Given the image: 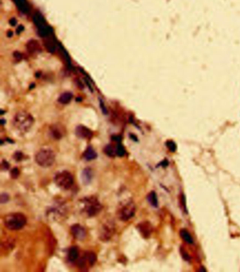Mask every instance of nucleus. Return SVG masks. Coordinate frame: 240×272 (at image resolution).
<instances>
[{
	"mask_svg": "<svg viewBox=\"0 0 240 272\" xmlns=\"http://www.w3.org/2000/svg\"><path fill=\"white\" fill-rule=\"evenodd\" d=\"M104 153L108 155V156L113 158L115 157V155H116V150L113 148V146H111V145H108L104 148Z\"/></svg>",
	"mask_w": 240,
	"mask_h": 272,
	"instance_id": "19",
	"label": "nucleus"
},
{
	"mask_svg": "<svg viewBox=\"0 0 240 272\" xmlns=\"http://www.w3.org/2000/svg\"><path fill=\"white\" fill-rule=\"evenodd\" d=\"M27 219L22 213H12L4 219L5 227L12 231H18L23 228L26 224Z\"/></svg>",
	"mask_w": 240,
	"mask_h": 272,
	"instance_id": "2",
	"label": "nucleus"
},
{
	"mask_svg": "<svg viewBox=\"0 0 240 272\" xmlns=\"http://www.w3.org/2000/svg\"><path fill=\"white\" fill-rule=\"evenodd\" d=\"M23 153L21 151H16L14 154H13V159L16 161H21L23 159Z\"/></svg>",
	"mask_w": 240,
	"mask_h": 272,
	"instance_id": "24",
	"label": "nucleus"
},
{
	"mask_svg": "<svg viewBox=\"0 0 240 272\" xmlns=\"http://www.w3.org/2000/svg\"><path fill=\"white\" fill-rule=\"evenodd\" d=\"M181 201H182V207H184V210H185L186 213H188V209H187L186 205V198L184 195H182V196H181Z\"/></svg>",
	"mask_w": 240,
	"mask_h": 272,
	"instance_id": "27",
	"label": "nucleus"
},
{
	"mask_svg": "<svg viewBox=\"0 0 240 272\" xmlns=\"http://www.w3.org/2000/svg\"><path fill=\"white\" fill-rule=\"evenodd\" d=\"M168 160H166V159H165V160H163L162 162L161 163H160V165L161 166H162L163 168H166V167H167V166L168 165Z\"/></svg>",
	"mask_w": 240,
	"mask_h": 272,
	"instance_id": "29",
	"label": "nucleus"
},
{
	"mask_svg": "<svg viewBox=\"0 0 240 272\" xmlns=\"http://www.w3.org/2000/svg\"><path fill=\"white\" fill-rule=\"evenodd\" d=\"M71 231L72 235L75 238L79 240H83L86 238V231L84 227H82L80 224H74L71 228Z\"/></svg>",
	"mask_w": 240,
	"mask_h": 272,
	"instance_id": "8",
	"label": "nucleus"
},
{
	"mask_svg": "<svg viewBox=\"0 0 240 272\" xmlns=\"http://www.w3.org/2000/svg\"><path fill=\"white\" fill-rule=\"evenodd\" d=\"M138 228L139 229V232L141 233L142 235L143 236V237L144 238H147L149 237L151 233H152V227H151V224L147 222V221H144V222H142L141 224H139Z\"/></svg>",
	"mask_w": 240,
	"mask_h": 272,
	"instance_id": "10",
	"label": "nucleus"
},
{
	"mask_svg": "<svg viewBox=\"0 0 240 272\" xmlns=\"http://www.w3.org/2000/svg\"><path fill=\"white\" fill-rule=\"evenodd\" d=\"M56 159L54 152L49 148H42L35 155V161L38 165L44 168L53 165Z\"/></svg>",
	"mask_w": 240,
	"mask_h": 272,
	"instance_id": "4",
	"label": "nucleus"
},
{
	"mask_svg": "<svg viewBox=\"0 0 240 272\" xmlns=\"http://www.w3.org/2000/svg\"><path fill=\"white\" fill-rule=\"evenodd\" d=\"M180 252H181V255H182V256L184 260H186V261H189V260H190V257H189V255H188V252H187L185 250L181 249Z\"/></svg>",
	"mask_w": 240,
	"mask_h": 272,
	"instance_id": "26",
	"label": "nucleus"
},
{
	"mask_svg": "<svg viewBox=\"0 0 240 272\" xmlns=\"http://www.w3.org/2000/svg\"><path fill=\"white\" fill-rule=\"evenodd\" d=\"M166 145L167 146V148H168V150L172 153H174L177 150V145L176 143H175L173 141H168L166 143Z\"/></svg>",
	"mask_w": 240,
	"mask_h": 272,
	"instance_id": "21",
	"label": "nucleus"
},
{
	"mask_svg": "<svg viewBox=\"0 0 240 272\" xmlns=\"http://www.w3.org/2000/svg\"><path fill=\"white\" fill-rule=\"evenodd\" d=\"M79 252L76 247H71L68 250V260L71 262H74L78 258Z\"/></svg>",
	"mask_w": 240,
	"mask_h": 272,
	"instance_id": "17",
	"label": "nucleus"
},
{
	"mask_svg": "<svg viewBox=\"0 0 240 272\" xmlns=\"http://www.w3.org/2000/svg\"><path fill=\"white\" fill-rule=\"evenodd\" d=\"M83 157H84L86 160L91 161L96 159L97 158V153L95 151V150H94L92 147L90 146H88L87 149L85 150V151L84 152V154H83Z\"/></svg>",
	"mask_w": 240,
	"mask_h": 272,
	"instance_id": "12",
	"label": "nucleus"
},
{
	"mask_svg": "<svg viewBox=\"0 0 240 272\" xmlns=\"http://www.w3.org/2000/svg\"><path fill=\"white\" fill-rule=\"evenodd\" d=\"M9 168V163H8L7 160H3V161H2V168L3 169V170H8Z\"/></svg>",
	"mask_w": 240,
	"mask_h": 272,
	"instance_id": "28",
	"label": "nucleus"
},
{
	"mask_svg": "<svg viewBox=\"0 0 240 272\" xmlns=\"http://www.w3.org/2000/svg\"><path fill=\"white\" fill-rule=\"evenodd\" d=\"M63 129H61V128L57 125H53L51 127V133L53 137L55 138L56 139H60L61 138L63 137Z\"/></svg>",
	"mask_w": 240,
	"mask_h": 272,
	"instance_id": "14",
	"label": "nucleus"
},
{
	"mask_svg": "<svg viewBox=\"0 0 240 272\" xmlns=\"http://www.w3.org/2000/svg\"><path fill=\"white\" fill-rule=\"evenodd\" d=\"M34 124V118L30 113L26 110H20L15 114L13 118V125L21 134L29 131Z\"/></svg>",
	"mask_w": 240,
	"mask_h": 272,
	"instance_id": "1",
	"label": "nucleus"
},
{
	"mask_svg": "<svg viewBox=\"0 0 240 272\" xmlns=\"http://www.w3.org/2000/svg\"><path fill=\"white\" fill-rule=\"evenodd\" d=\"M9 196L7 193H3L1 194V196H0V202H1L2 204L7 203V202L9 201Z\"/></svg>",
	"mask_w": 240,
	"mask_h": 272,
	"instance_id": "25",
	"label": "nucleus"
},
{
	"mask_svg": "<svg viewBox=\"0 0 240 272\" xmlns=\"http://www.w3.org/2000/svg\"><path fill=\"white\" fill-rule=\"evenodd\" d=\"M76 134L78 137L82 138H87L90 139L92 137V132L90 129H88L87 127L83 126L78 127L76 129Z\"/></svg>",
	"mask_w": 240,
	"mask_h": 272,
	"instance_id": "9",
	"label": "nucleus"
},
{
	"mask_svg": "<svg viewBox=\"0 0 240 272\" xmlns=\"http://www.w3.org/2000/svg\"><path fill=\"white\" fill-rule=\"evenodd\" d=\"M135 212V205L131 200H127L120 204L117 210V215L121 221H128L132 217Z\"/></svg>",
	"mask_w": 240,
	"mask_h": 272,
	"instance_id": "6",
	"label": "nucleus"
},
{
	"mask_svg": "<svg viewBox=\"0 0 240 272\" xmlns=\"http://www.w3.org/2000/svg\"><path fill=\"white\" fill-rule=\"evenodd\" d=\"M114 233V226L112 224H105L99 231V238L104 241L108 240Z\"/></svg>",
	"mask_w": 240,
	"mask_h": 272,
	"instance_id": "7",
	"label": "nucleus"
},
{
	"mask_svg": "<svg viewBox=\"0 0 240 272\" xmlns=\"http://www.w3.org/2000/svg\"><path fill=\"white\" fill-rule=\"evenodd\" d=\"M84 258L85 262L89 263V265H93L97 261V256L95 253L93 252H87V253L84 255Z\"/></svg>",
	"mask_w": 240,
	"mask_h": 272,
	"instance_id": "18",
	"label": "nucleus"
},
{
	"mask_svg": "<svg viewBox=\"0 0 240 272\" xmlns=\"http://www.w3.org/2000/svg\"><path fill=\"white\" fill-rule=\"evenodd\" d=\"M82 203L83 204L82 212L89 217L97 215L102 210L101 203L94 196L85 197L82 200Z\"/></svg>",
	"mask_w": 240,
	"mask_h": 272,
	"instance_id": "3",
	"label": "nucleus"
},
{
	"mask_svg": "<svg viewBox=\"0 0 240 272\" xmlns=\"http://www.w3.org/2000/svg\"><path fill=\"white\" fill-rule=\"evenodd\" d=\"M93 177V172L91 168H87L82 170L81 174V179L83 184L88 185L91 182Z\"/></svg>",
	"mask_w": 240,
	"mask_h": 272,
	"instance_id": "11",
	"label": "nucleus"
},
{
	"mask_svg": "<svg viewBox=\"0 0 240 272\" xmlns=\"http://www.w3.org/2000/svg\"><path fill=\"white\" fill-rule=\"evenodd\" d=\"M180 237L182 238L187 243L190 244V245L194 243L193 238H192L191 234H189V233L187 231L186 229L181 230V231H180Z\"/></svg>",
	"mask_w": 240,
	"mask_h": 272,
	"instance_id": "15",
	"label": "nucleus"
},
{
	"mask_svg": "<svg viewBox=\"0 0 240 272\" xmlns=\"http://www.w3.org/2000/svg\"><path fill=\"white\" fill-rule=\"evenodd\" d=\"M27 48L30 53L35 54V53H38L40 49V45L36 40H30L28 42Z\"/></svg>",
	"mask_w": 240,
	"mask_h": 272,
	"instance_id": "13",
	"label": "nucleus"
},
{
	"mask_svg": "<svg viewBox=\"0 0 240 272\" xmlns=\"http://www.w3.org/2000/svg\"><path fill=\"white\" fill-rule=\"evenodd\" d=\"M147 201H148V202H149V204L152 205V206L154 207H158V202L157 195H156L155 191H152V192H151L149 195L147 196Z\"/></svg>",
	"mask_w": 240,
	"mask_h": 272,
	"instance_id": "16",
	"label": "nucleus"
},
{
	"mask_svg": "<svg viewBox=\"0 0 240 272\" xmlns=\"http://www.w3.org/2000/svg\"><path fill=\"white\" fill-rule=\"evenodd\" d=\"M54 182L58 187L63 190H68L74 184L72 174L67 170H62L55 174Z\"/></svg>",
	"mask_w": 240,
	"mask_h": 272,
	"instance_id": "5",
	"label": "nucleus"
},
{
	"mask_svg": "<svg viewBox=\"0 0 240 272\" xmlns=\"http://www.w3.org/2000/svg\"><path fill=\"white\" fill-rule=\"evenodd\" d=\"M19 174H20V171H19L18 168H14L11 171V177L12 179H17Z\"/></svg>",
	"mask_w": 240,
	"mask_h": 272,
	"instance_id": "23",
	"label": "nucleus"
},
{
	"mask_svg": "<svg viewBox=\"0 0 240 272\" xmlns=\"http://www.w3.org/2000/svg\"><path fill=\"white\" fill-rule=\"evenodd\" d=\"M71 98H72V96L71 94L65 93L60 97L59 101L61 103V104H68V103L71 101Z\"/></svg>",
	"mask_w": 240,
	"mask_h": 272,
	"instance_id": "20",
	"label": "nucleus"
},
{
	"mask_svg": "<svg viewBox=\"0 0 240 272\" xmlns=\"http://www.w3.org/2000/svg\"><path fill=\"white\" fill-rule=\"evenodd\" d=\"M116 155L119 157H123L125 155V150L122 145H118L116 149Z\"/></svg>",
	"mask_w": 240,
	"mask_h": 272,
	"instance_id": "22",
	"label": "nucleus"
}]
</instances>
